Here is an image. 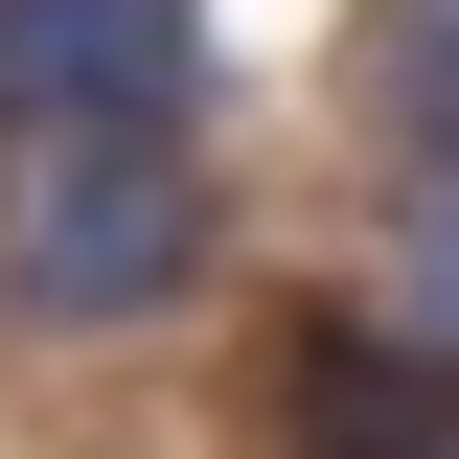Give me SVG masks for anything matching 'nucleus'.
<instances>
[{
    "label": "nucleus",
    "mask_w": 459,
    "mask_h": 459,
    "mask_svg": "<svg viewBox=\"0 0 459 459\" xmlns=\"http://www.w3.org/2000/svg\"><path fill=\"white\" fill-rule=\"evenodd\" d=\"M413 92H437V115H459V0H413Z\"/></svg>",
    "instance_id": "nucleus-5"
},
{
    "label": "nucleus",
    "mask_w": 459,
    "mask_h": 459,
    "mask_svg": "<svg viewBox=\"0 0 459 459\" xmlns=\"http://www.w3.org/2000/svg\"><path fill=\"white\" fill-rule=\"evenodd\" d=\"M207 0H0V138H184Z\"/></svg>",
    "instance_id": "nucleus-2"
},
{
    "label": "nucleus",
    "mask_w": 459,
    "mask_h": 459,
    "mask_svg": "<svg viewBox=\"0 0 459 459\" xmlns=\"http://www.w3.org/2000/svg\"><path fill=\"white\" fill-rule=\"evenodd\" d=\"M0 322H47V344H92V322H161L184 276H207V161L184 138H0Z\"/></svg>",
    "instance_id": "nucleus-1"
},
{
    "label": "nucleus",
    "mask_w": 459,
    "mask_h": 459,
    "mask_svg": "<svg viewBox=\"0 0 459 459\" xmlns=\"http://www.w3.org/2000/svg\"><path fill=\"white\" fill-rule=\"evenodd\" d=\"M391 253H413V344H459V161H413V207H391Z\"/></svg>",
    "instance_id": "nucleus-3"
},
{
    "label": "nucleus",
    "mask_w": 459,
    "mask_h": 459,
    "mask_svg": "<svg viewBox=\"0 0 459 459\" xmlns=\"http://www.w3.org/2000/svg\"><path fill=\"white\" fill-rule=\"evenodd\" d=\"M344 437H459V368H322Z\"/></svg>",
    "instance_id": "nucleus-4"
}]
</instances>
